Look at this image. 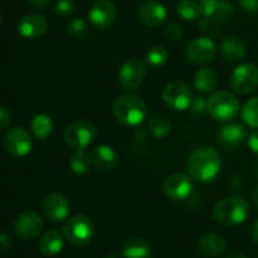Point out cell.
<instances>
[{
	"instance_id": "cell-17",
	"label": "cell",
	"mask_w": 258,
	"mask_h": 258,
	"mask_svg": "<svg viewBox=\"0 0 258 258\" xmlns=\"http://www.w3.org/2000/svg\"><path fill=\"white\" fill-rule=\"evenodd\" d=\"M44 214L49 221L60 222L64 221L71 211L68 199L63 194L52 193L44 201Z\"/></svg>"
},
{
	"instance_id": "cell-35",
	"label": "cell",
	"mask_w": 258,
	"mask_h": 258,
	"mask_svg": "<svg viewBox=\"0 0 258 258\" xmlns=\"http://www.w3.org/2000/svg\"><path fill=\"white\" fill-rule=\"evenodd\" d=\"M191 107L193 111L197 113H203L207 111V100H204L203 97H196L193 98V102H191Z\"/></svg>"
},
{
	"instance_id": "cell-6",
	"label": "cell",
	"mask_w": 258,
	"mask_h": 258,
	"mask_svg": "<svg viewBox=\"0 0 258 258\" xmlns=\"http://www.w3.org/2000/svg\"><path fill=\"white\" fill-rule=\"evenodd\" d=\"M64 237L75 246H85L95 236V224L90 217L77 214L67 221L63 227Z\"/></svg>"
},
{
	"instance_id": "cell-18",
	"label": "cell",
	"mask_w": 258,
	"mask_h": 258,
	"mask_svg": "<svg viewBox=\"0 0 258 258\" xmlns=\"http://www.w3.org/2000/svg\"><path fill=\"white\" fill-rule=\"evenodd\" d=\"M91 160L97 169L102 171H111L117 166L118 155L111 146L97 145L91 150Z\"/></svg>"
},
{
	"instance_id": "cell-12",
	"label": "cell",
	"mask_w": 258,
	"mask_h": 258,
	"mask_svg": "<svg viewBox=\"0 0 258 258\" xmlns=\"http://www.w3.org/2000/svg\"><path fill=\"white\" fill-rule=\"evenodd\" d=\"M4 146L10 155L23 158L30 153L33 141L29 133L25 128L13 127L5 134Z\"/></svg>"
},
{
	"instance_id": "cell-40",
	"label": "cell",
	"mask_w": 258,
	"mask_h": 258,
	"mask_svg": "<svg viewBox=\"0 0 258 258\" xmlns=\"http://www.w3.org/2000/svg\"><path fill=\"white\" fill-rule=\"evenodd\" d=\"M226 258H248L247 254L242 251H233L228 254Z\"/></svg>"
},
{
	"instance_id": "cell-45",
	"label": "cell",
	"mask_w": 258,
	"mask_h": 258,
	"mask_svg": "<svg viewBox=\"0 0 258 258\" xmlns=\"http://www.w3.org/2000/svg\"><path fill=\"white\" fill-rule=\"evenodd\" d=\"M106 258H120V257H118L116 253H111V254H108V256Z\"/></svg>"
},
{
	"instance_id": "cell-34",
	"label": "cell",
	"mask_w": 258,
	"mask_h": 258,
	"mask_svg": "<svg viewBox=\"0 0 258 258\" xmlns=\"http://www.w3.org/2000/svg\"><path fill=\"white\" fill-rule=\"evenodd\" d=\"M238 4L247 13H254L258 10V0H238Z\"/></svg>"
},
{
	"instance_id": "cell-28",
	"label": "cell",
	"mask_w": 258,
	"mask_h": 258,
	"mask_svg": "<svg viewBox=\"0 0 258 258\" xmlns=\"http://www.w3.org/2000/svg\"><path fill=\"white\" fill-rule=\"evenodd\" d=\"M91 164H92L91 156L87 155L85 150H75V154H73L70 160L71 169L77 175L87 174L90 171Z\"/></svg>"
},
{
	"instance_id": "cell-21",
	"label": "cell",
	"mask_w": 258,
	"mask_h": 258,
	"mask_svg": "<svg viewBox=\"0 0 258 258\" xmlns=\"http://www.w3.org/2000/svg\"><path fill=\"white\" fill-rule=\"evenodd\" d=\"M219 138L227 146H238L246 140L247 128L241 122H229L221 128Z\"/></svg>"
},
{
	"instance_id": "cell-31",
	"label": "cell",
	"mask_w": 258,
	"mask_h": 258,
	"mask_svg": "<svg viewBox=\"0 0 258 258\" xmlns=\"http://www.w3.org/2000/svg\"><path fill=\"white\" fill-rule=\"evenodd\" d=\"M66 28H67L68 34L72 38H76V39L83 38L87 34V24L81 18H75V19L70 20L67 25H66Z\"/></svg>"
},
{
	"instance_id": "cell-44",
	"label": "cell",
	"mask_w": 258,
	"mask_h": 258,
	"mask_svg": "<svg viewBox=\"0 0 258 258\" xmlns=\"http://www.w3.org/2000/svg\"><path fill=\"white\" fill-rule=\"evenodd\" d=\"M199 2H201V5H203V4H207V3L214 2V0H199Z\"/></svg>"
},
{
	"instance_id": "cell-25",
	"label": "cell",
	"mask_w": 258,
	"mask_h": 258,
	"mask_svg": "<svg viewBox=\"0 0 258 258\" xmlns=\"http://www.w3.org/2000/svg\"><path fill=\"white\" fill-rule=\"evenodd\" d=\"M30 128H32L33 135L39 140H45L49 138L53 131L52 118L45 113H38L33 117L30 122Z\"/></svg>"
},
{
	"instance_id": "cell-36",
	"label": "cell",
	"mask_w": 258,
	"mask_h": 258,
	"mask_svg": "<svg viewBox=\"0 0 258 258\" xmlns=\"http://www.w3.org/2000/svg\"><path fill=\"white\" fill-rule=\"evenodd\" d=\"M12 122V115L5 107H0V128H7Z\"/></svg>"
},
{
	"instance_id": "cell-8",
	"label": "cell",
	"mask_w": 258,
	"mask_h": 258,
	"mask_svg": "<svg viewBox=\"0 0 258 258\" xmlns=\"http://www.w3.org/2000/svg\"><path fill=\"white\" fill-rule=\"evenodd\" d=\"M163 100L169 108L174 111L188 110L193 102L190 87L183 81H173L163 90Z\"/></svg>"
},
{
	"instance_id": "cell-20",
	"label": "cell",
	"mask_w": 258,
	"mask_h": 258,
	"mask_svg": "<svg viewBox=\"0 0 258 258\" xmlns=\"http://www.w3.org/2000/svg\"><path fill=\"white\" fill-rule=\"evenodd\" d=\"M221 52L229 62H238L246 57L247 48L241 38L236 35H226L221 40Z\"/></svg>"
},
{
	"instance_id": "cell-22",
	"label": "cell",
	"mask_w": 258,
	"mask_h": 258,
	"mask_svg": "<svg viewBox=\"0 0 258 258\" xmlns=\"http://www.w3.org/2000/svg\"><path fill=\"white\" fill-rule=\"evenodd\" d=\"M218 73L212 68H201L194 76V87L201 93H209L218 86Z\"/></svg>"
},
{
	"instance_id": "cell-3",
	"label": "cell",
	"mask_w": 258,
	"mask_h": 258,
	"mask_svg": "<svg viewBox=\"0 0 258 258\" xmlns=\"http://www.w3.org/2000/svg\"><path fill=\"white\" fill-rule=\"evenodd\" d=\"M249 214V204L241 196H232L221 199L213 208V216L222 226H238Z\"/></svg>"
},
{
	"instance_id": "cell-5",
	"label": "cell",
	"mask_w": 258,
	"mask_h": 258,
	"mask_svg": "<svg viewBox=\"0 0 258 258\" xmlns=\"http://www.w3.org/2000/svg\"><path fill=\"white\" fill-rule=\"evenodd\" d=\"M97 128L88 120H76L66 127L63 138L68 148L73 150H85L95 141Z\"/></svg>"
},
{
	"instance_id": "cell-30",
	"label": "cell",
	"mask_w": 258,
	"mask_h": 258,
	"mask_svg": "<svg viewBox=\"0 0 258 258\" xmlns=\"http://www.w3.org/2000/svg\"><path fill=\"white\" fill-rule=\"evenodd\" d=\"M242 118L248 126L258 128V97L249 98L242 107Z\"/></svg>"
},
{
	"instance_id": "cell-42",
	"label": "cell",
	"mask_w": 258,
	"mask_h": 258,
	"mask_svg": "<svg viewBox=\"0 0 258 258\" xmlns=\"http://www.w3.org/2000/svg\"><path fill=\"white\" fill-rule=\"evenodd\" d=\"M252 198H253L254 203H256L258 208V185H256L253 189H252Z\"/></svg>"
},
{
	"instance_id": "cell-11",
	"label": "cell",
	"mask_w": 258,
	"mask_h": 258,
	"mask_svg": "<svg viewBox=\"0 0 258 258\" xmlns=\"http://www.w3.org/2000/svg\"><path fill=\"white\" fill-rule=\"evenodd\" d=\"M193 189L190 175L183 173L170 174L164 181V193L171 201H184L193 193Z\"/></svg>"
},
{
	"instance_id": "cell-32",
	"label": "cell",
	"mask_w": 258,
	"mask_h": 258,
	"mask_svg": "<svg viewBox=\"0 0 258 258\" xmlns=\"http://www.w3.org/2000/svg\"><path fill=\"white\" fill-rule=\"evenodd\" d=\"M164 35L168 38L169 40L173 42H179L183 38V29L180 25L175 22H169L166 23L164 27Z\"/></svg>"
},
{
	"instance_id": "cell-23",
	"label": "cell",
	"mask_w": 258,
	"mask_h": 258,
	"mask_svg": "<svg viewBox=\"0 0 258 258\" xmlns=\"http://www.w3.org/2000/svg\"><path fill=\"white\" fill-rule=\"evenodd\" d=\"M63 236L60 232L52 229L48 231L44 236L40 238L39 249L44 256L53 257L59 253L63 248Z\"/></svg>"
},
{
	"instance_id": "cell-15",
	"label": "cell",
	"mask_w": 258,
	"mask_h": 258,
	"mask_svg": "<svg viewBox=\"0 0 258 258\" xmlns=\"http://www.w3.org/2000/svg\"><path fill=\"white\" fill-rule=\"evenodd\" d=\"M19 34L27 39H34L48 32V20L40 13H29L24 15L19 23Z\"/></svg>"
},
{
	"instance_id": "cell-27",
	"label": "cell",
	"mask_w": 258,
	"mask_h": 258,
	"mask_svg": "<svg viewBox=\"0 0 258 258\" xmlns=\"http://www.w3.org/2000/svg\"><path fill=\"white\" fill-rule=\"evenodd\" d=\"M149 131L151 133V135L154 138H165L166 135H169L171 131V127H173V123H171L170 118L168 116L164 115H156L154 117L150 118L149 121Z\"/></svg>"
},
{
	"instance_id": "cell-39",
	"label": "cell",
	"mask_w": 258,
	"mask_h": 258,
	"mask_svg": "<svg viewBox=\"0 0 258 258\" xmlns=\"http://www.w3.org/2000/svg\"><path fill=\"white\" fill-rule=\"evenodd\" d=\"M35 9H45L50 4V0H27Z\"/></svg>"
},
{
	"instance_id": "cell-38",
	"label": "cell",
	"mask_w": 258,
	"mask_h": 258,
	"mask_svg": "<svg viewBox=\"0 0 258 258\" xmlns=\"http://www.w3.org/2000/svg\"><path fill=\"white\" fill-rule=\"evenodd\" d=\"M248 146L254 154H258V130L253 131L248 138Z\"/></svg>"
},
{
	"instance_id": "cell-19",
	"label": "cell",
	"mask_w": 258,
	"mask_h": 258,
	"mask_svg": "<svg viewBox=\"0 0 258 258\" xmlns=\"http://www.w3.org/2000/svg\"><path fill=\"white\" fill-rule=\"evenodd\" d=\"M198 247L199 252H201L204 257L214 258L221 256V254H223L224 252H226L227 241L222 234L209 232V233L203 234V236L199 238Z\"/></svg>"
},
{
	"instance_id": "cell-43",
	"label": "cell",
	"mask_w": 258,
	"mask_h": 258,
	"mask_svg": "<svg viewBox=\"0 0 258 258\" xmlns=\"http://www.w3.org/2000/svg\"><path fill=\"white\" fill-rule=\"evenodd\" d=\"M254 174H256V176L258 178V161L254 164Z\"/></svg>"
},
{
	"instance_id": "cell-16",
	"label": "cell",
	"mask_w": 258,
	"mask_h": 258,
	"mask_svg": "<svg viewBox=\"0 0 258 258\" xmlns=\"http://www.w3.org/2000/svg\"><path fill=\"white\" fill-rule=\"evenodd\" d=\"M166 8L161 3L155 0H148L138 8V18L141 23L148 27H159L166 19Z\"/></svg>"
},
{
	"instance_id": "cell-33",
	"label": "cell",
	"mask_w": 258,
	"mask_h": 258,
	"mask_svg": "<svg viewBox=\"0 0 258 258\" xmlns=\"http://www.w3.org/2000/svg\"><path fill=\"white\" fill-rule=\"evenodd\" d=\"M76 10V2L75 0H57L54 5L55 14L60 17H68L73 14Z\"/></svg>"
},
{
	"instance_id": "cell-41",
	"label": "cell",
	"mask_w": 258,
	"mask_h": 258,
	"mask_svg": "<svg viewBox=\"0 0 258 258\" xmlns=\"http://www.w3.org/2000/svg\"><path fill=\"white\" fill-rule=\"evenodd\" d=\"M252 239H253L254 244L258 247V221L254 223L253 229H252Z\"/></svg>"
},
{
	"instance_id": "cell-2",
	"label": "cell",
	"mask_w": 258,
	"mask_h": 258,
	"mask_svg": "<svg viewBox=\"0 0 258 258\" xmlns=\"http://www.w3.org/2000/svg\"><path fill=\"white\" fill-rule=\"evenodd\" d=\"M113 115L120 123L135 127L143 123L149 115L145 101L136 95L118 96L113 102Z\"/></svg>"
},
{
	"instance_id": "cell-37",
	"label": "cell",
	"mask_w": 258,
	"mask_h": 258,
	"mask_svg": "<svg viewBox=\"0 0 258 258\" xmlns=\"http://www.w3.org/2000/svg\"><path fill=\"white\" fill-rule=\"evenodd\" d=\"M12 246V238L7 233L0 232V252H4Z\"/></svg>"
},
{
	"instance_id": "cell-46",
	"label": "cell",
	"mask_w": 258,
	"mask_h": 258,
	"mask_svg": "<svg viewBox=\"0 0 258 258\" xmlns=\"http://www.w3.org/2000/svg\"><path fill=\"white\" fill-rule=\"evenodd\" d=\"M0 22H2V15H0Z\"/></svg>"
},
{
	"instance_id": "cell-7",
	"label": "cell",
	"mask_w": 258,
	"mask_h": 258,
	"mask_svg": "<svg viewBox=\"0 0 258 258\" xmlns=\"http://www.w3.org/2000/svg\"><path fill=\"white\" fill-rule=\"evenodd\" d=\"M146 76V64L140 58H128L118 71V83L123 91H135L143 85Z\"/></svg>"
},
{
	"instance_id": "cell-14",
	"label": "cell",
	"mask_w": 258,
	"mask_h": 258,
	"mask_svg": "<svg viewBox=\"0 0 258 258\" xmlns=\"http://www.w3.org/2000/svg\"><path fill=\"white\" fill-rule=\"evenodd\" d=\"M14 232L19 238L33 239L40 234L43 229V219L35 212L28 211L19 214L14 221Z\"/></svg>"
},
{
	"instance_id": "cell-10",
	"label": "cell",
	"mask_w": 258,
	"mask_h": 258,
	"mask_svg": "<svg viewBox=\"0 0 258 258\" xmlns=\"http://www.w3.org/2000/svg\"><path fill=\"white\" fill-rule=\"evenodd\" d=\"M185 54L193 64H207L216 57L217 45L209 37L196 38L188 44Z\"/></svg>"
},
{
	"instance_id": "cell-26",
	"label": "cell",
	"mask_w": 258,
	"mask_h": 258,
	"mask_svg": "<svg viewBox=\"0 0 258 258\" xmlns=\"http://www.w3.org/2000/svg\"><path fill=\"white\" fill-rule=\"evenodd\" d=\"M176 14L183 20H198L203 15V9L199 3L194 0H180L176 5Z\"/></svg>"
},
{
	"instance_id": "cell-13",
	"label": "cell",
	"mask_w": 258,
	"mask_h": 258,
	"mask_svg": "<svg viewBox=\"0 0 258 258\" xmlns=\"http://www.w3.org/2000/svg\"><path fill=\"white\" fill-rule=\"evenodd\" d=\"M117 9L115 4L108 0H97L88 12L91 25L96 29H107L115 23Z\"/></svg>"
},
{
	"instance_id": "cell-9",
	"label": "cell",
	"mask_w": 258,
	"mask_h": 258,
	"mask_svg": "<svg viewBox=\"0 0 258 258\" xmlns=\"http://www.w3.org/2000/svg\"><path fill=\"white\" fill-rule=\"evenodd\" d=\"M231 87L234 92L248 95L258 87V68L253 63H242L231 75Z\"/></svg>"
},
{
	"instance_id": "cell-4",
	"label": "cell",
	"mask_w": 258,
	"mask_h": 258,
	"mask_svg": "<svg viewBox=\"0 0 258 258\" xmlns=\"http://www.w3.org/2000/svg\"><path fill=\"white\" fill-rule=\"evenodd\" d=\"M239 101L229 91H217L207 100V112L217 121L227 122L239 113Z\"/></svg>"
},
{
	"instance_id": "cell-1",
	"label": "cell",
	"mask_w": 258,
	"mask_h": 258,
	"mask_svg": "<svg viewBox=\"0 0 258 258\" xmlns=\"http://www.w3.org/2000/svg\"><path fill=\"white\" fill-rule=\"evenodd\" d=\"M222 168V159L218 151L209 146H202L190 154L186 164L191 179L207 183L216 178Z\"/></svg>"
},
{
	"instance_id": "cell-24",
	"label": "cell",
	"mask_w": 258,
	"mask_h": 258,
	"mask_svg": "<svg viewBox=\"0 0 258 258\" xmlns=\"http://www.w3.org/2000/svg\"><path fill=\"white\" fill-rule=\"evenodd\" d=\"M122 256L125 258H151V247L145 239L130 238L123 243Z\"/></svg>"
},
{
	"instance_id": "cell-29",
	"label": "cell",
	"mask_w": 258,
	"mask_h": 258,
	"mask_svg": "<svg viewBox=\"0 0 258 258\" xmlns=\"http://www.w3.org/2000/svg\"><path fill=\"white\" fill-rule=\"evenodd\" d=\"M169 53L163 45H153L146 52V62L153 68L163 67L168 62Z\"/></svg>"
}]
</instances>
